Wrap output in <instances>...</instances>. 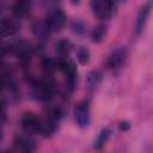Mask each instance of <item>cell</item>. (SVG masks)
I'll return each instance as SVG.
<instances>
[{
  "instance_id": "1",
  "label": "cell",
  "mask_w": 153,
  "mask_h": 153,
  "mask_svg": "<svg viewBox=\"0 0 153 153\" xmlns=\"http://www.w3.org/2000/svg\"><path fill=\"white\" fill-rule=\"evenodd\" d=\"M62 118V111L60 108L53 106L50 108L47 114L45 117L42 118V127H41V131L39 134L44 137H50L55 134V131L59 128V123Z\"/></svg>"
},
{
  "instance_id": "2",
  "label": "cell",
  "mask_w": 153,
  "mask_h": 153,
  "mask_svg": "<svg viewBox=\"0 0 153 153\" xmlns=\"http://www.w3.org/2000/svg\"><path fill=\"white\" fill-rule=\"evenodd\" d=\"M54 82L50 78H43L32 82V96L36 100L39 102H48L54 96Z\"/></svg>"
},
{
  "instance_id": "3",
  "label": "cell",
  "mask_w": 153,
  "mask_h": 153,
  "mask_svg": "<svg viewBox=\"0 0 153 153\" xmlns=\"http://www.w3.org/2000/svg\"><path fill=\"white\" fill-rule=\"evenodd\" d=\"M90 6L93 14L100 20H109L115 14V11H116V5L111 1L93 0L90 2Z\"/></svg>"
},
{
  "instance_id": "4",
  "label": "cell",
  "mask_w": 153,
  "mask_h": 153,
  "mask_svg": "<svg viewBox=\"0 0 153 153\" xmlns=\"http://www.w3.org/2000/svg\"><path fill=\"white\" fill-rule=\"evenodd\" d=\"M20 124L25 134L39 133L42 127V118L35 112H25L22 117Z\"/></svg>"
},
{
  "instance_id": "5",
  "label": "cell",
  "mask_w": 153,
  "mask_h": 153,
  "mask_svg": "<svg viewBox=\"0 0 153 153\" xmlns=\"http://www.w3.org/2000/svg\"><path fill=\"white\" fill-rule=\"evenodd\" d=\"M90 103L88 100L79 102L74 108V121L80 128H86L90 124Z\"/></svg>"
},
{
  "instance_id": "6",
  "label": "cell",
  "mask_w": 153,
  "mask_h": 153,
  "mask_svg": "<svg viewBox=\"0 0 153 153\" xmlns=\"http://www.w3.org/2000/svg\"><path fill=\"white\" fill-rule=\"evenodd\" d=\"M44 20H45L48 27L50 29V31L55 32L63 27V25L66 24L67 17H66V13L61 8H54L48 13V16Z\"/></svg>"
},
{
  "instance_id": "7",
  "label": "cell",
  "mask_w": 153,
  "mask_h": 153,
  "mask_svg": "<svg viewBox=\"0 0 153 153\" xmlns=\"http://www.w3.org/2000/svg\"><path fill=\"white\" fill-rule=\"evenodd\" d=\"M152 10H153V1L145 2L142 5V7L140 8V11L137 13V17H136V20H135V32H136V35H140L145 30L148 17H149Z\"/></svg>"
},
{
  "instance_id": "8",
  "label": "cell",
  "mask_w": 153,
  "mask_h": 153,
  "mask_svg": "<svg viewBox=\"0 0 153 153\" xmlns=\"http://www.w3.org/2000/svg\"><path fill=\"white\" fill-rule=\"evenodd\" d=\"M126 59H127V50H126V48L120 47V48L114 49L112 53L109 55L106 65L110 69L116 71L123 66V63L126 62Z\"/></svg>"
},
{
  "instance_id": "9",
  "label": "cell",
  "mask_w": 153,
  "mask_h": 153,
  "mask_svg": "<svg viewBox=\"0 0 153 153\" xmlns=\"http://www.w3.org/2000/svg\"><path fill=\"white\" fill-rule=\"evenodd\" d=\"M29 134L25 135H17L14 139V148L17 153H33L35 151V142L27 136Z\"/></svg>"
},
{
  "instance_id": "10",
  "label": "cell",
  "mask_w": 153,
  "mask_h": 153,
  "mask_svg": "<svg viewBox=\"0 0 153 153\" xmlns=\"http://www.w3.org/2000/svg\"><path fill=\"white\" fill-rule=\"evenodd\" d=\"M20 24L16 17L13 18H4L1 20V35L2 37L13 36L19 31Z\"/></svg>"
},
{
  "instance_id": "11",
  "label": "cell",
  "mask_w": 153,
  "mask_h": 153,
  "mask_svg": "<svg viewBox=\"0 0 153 153\" xmlns=\"http://www.w3.org/2000/svg\"><path fill=\"white\" fill-rule=\"evenodd\" d=\"M30 11H31V1H26V0L17 1L13 5V7H12L13 16L17 19H20V18L26 17L30 13Z\"/></svg>"
},
{
  "instance_id": "12",
  "label": "cell",
  "mask_w": 153,
  "mask_h": 153,
  "mask_svg": "<svg viewBox=\"0 0 153 153\" xmlns=\"http://www.w3.org/2000/svg\"><path fill=\"white\" fill-rule=\"evenodd\" d=\"M32 32L39 39H47L50 36V33H51V31L48 27L45 20H42V22L37 20V22H35L32 24Z\"/></svg>"
},
{
  "instance_id": "13",
  "label": "cell",
  "mask_w": 153,
  "mask_h": 153,
  "mask_svg": "<svg viewBox=\"0 0 153 153\" xmlns=\"http://www.w3.org/2000/svg\"><path fill=\"white\" fill-rule=\"evenodd\" d=\"M73 48V44L68 39H60L56 43V53L59 55L57 60H66Z\"/></svg>"
},
{
  "instance_id": "14",
  "label": "cell",
  "mask_w": 153,
  "mask_h": 153,
  "mask_svg": "<svg viewBox=\"0 0 153 153\" xmlns=\"http://www.w3.org/2000/svg\"><path fill=\"white\" fill-rule=\"evenodd\" d=\"M102 79H103V74L99 72V71H91L87 75V79H86V86L90 91H93L96 90L99 84L102 82Z\"/></svg>"
},
{
  "instance_id": "15",
  "label": "cell",
  "mask_w": 153,
  "mask_h": 153,
  "mask_svg": "<svg viewBox=\"0 0 153 153\" xmlns=\"http://www.w3.org/2000/svg\"><path fill=\"white\" fill-rule=\"evenodd\" d=\"M111 134H112V131H111L110 128H108V127L103 128V129L99 131V134H98V136L96 137V140H94V148H96V149H102V148L106 145V142L109 141Z\"/></svg>"
},
{
  "instance_id": "16",
  "label": "cell",
  "mask_w": 153,
  "mask_h": 153,
  "mask_svg": "<svg viewBox=\"0 0 153 153\" xmlns=\"http://www.w3.org/2000/svg\"><path fill=\"white\" fill-rule=\"evenodd\" d=\"M105 35H106V26L100 24L97 27H94V30L92 31V41L94 43H99L104 39Z\"/></svg>"
},
{
  "instance_id": "17",
  "label": "cell",
  "mask_w": 153,
  "mask_h": 153,
  "mask_svg": "<svg viewBox=\"0 0 153 153\" xmlns=\"http://www.w3.org/2000/svg\"><path fill=\"white\" fill-rule=\"evenodd\" d=\"M76 59L81 65H86L90 61V51L86 47L81 45L76 50Z\"/></svg>"
}]
</instances>
